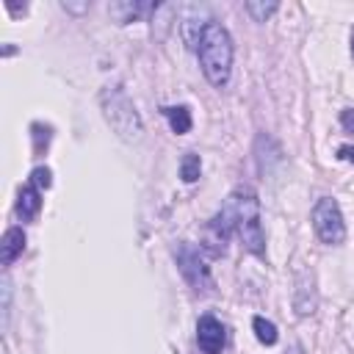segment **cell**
<instances>
[{
  "mask_svg": "<svg viewBox=\"0 0 354 354\" xmlns=\"http://www.w3.org/2000/svg\"><path fill=\"white\" fill-rule=\"evenodd\" d=\"M196 53H199V64H202L205 77L221 88L230 80V69H232V39H230L227 28L221 22L210 19L202 30Z\"/></svg>",
  "mask_w": 354,
  "mask_h": 354,
  "instance_id": "cell-1",
  "label": "cell"
},
{
  "mask_svg": "<svg viewBox=\"0 0 354 354\" xmlns=\"http://www.w3.org/2000/svg\"><path fill=\"white\" fill-rule=\"evenodd\" d=\"M227 210L232 213V221H235V230H238L243 249L260 257L266 252V238H263V227H260V202H257L254 191L238 188L230 196Z\"/></svg>",
  "mask_w": 354,
  "mask_h": 354,
  "instance_id": "cell-2",
  "label": "cell"
},
{
  "mask_svg": "<svg viewBox=\"0 0 354 354\" xmlns=\"http://www.w3.org/2000/svg\"><path fill=\"white\" fill-rule=\"evenodd\" d=\"M100 105L105 113V122L113 127V133L124 141H136L141 136V116L130 97L122 88H105L100 94Z\"/></svg>",
  "mask_w": 354,
  "mask_h": 354,
  "instance_id": "cell-3",
  "label": "cell"
},
{
  "mask_svg": "<svg viewBox=\"0 0 354 354\" xmlns=\"http://www.w3.org/2000/svg\"><path fill=\"white\" fill-rule=\"evenodd\" d=\"M313 230L321 238V243L337 246V243L346 241V224H343V216H340V207H337L335 199L321 196L315 202V207H313Z\"/></svg>",
  "mask_w": 354,
  "mask_h": 354,
  "instance_id": "cell-4",
  "label": "cell"
},
{
  "mask_svg": "<svg viewBox=\"0 0 354 354\" xmlns=\"http://www.w3.org/2000/svg\"><path fill=\"white\" fill-rule=\"evenodd\" d=\"M177 266H180L183 277L191 282L194 290H207L213 285L210 282V271H207V266L202 263V257H199V252L194 246H188V243L177 246Z\"/></svg>",
  "mask_w": 354,
  "mask_h": 354,
  "instance_id": "cell-5",
  "label": "cell"
},
{
  "mask_svg": "<svg viewBox=\"0 0 354 354\" xmlns=\"http://www.w3.org/2000/svg\"><path fill=\"white\" fill-rule=\"evenodd\" d=\"M196 343L205 354H221V348L227 343V332H224L221 321L213 315H202L196 321Z\"/></svg>",
  "mask_w": 354,
  "mask_h": 354,
  "instance_id": "cell-6",
  "label": "cell"
},
{
  "mask_svg": "<svg viewBox=\"0 0 354 354\" xmlns=\"http://www.w3.org/2000/svg\"><path fill=\"white\" fill-rule=\"evenodd\" d=\"M235 227V221H232V213L224 207L207 227H205V249L213 254V257H218V254H224V249H227V238H230V230Z\"/></svg>",
  "mask_w": 354,
  "mask_h": 354,
  "instance_id": "cell-7",
  "label": "cell"
},
{
  "mask_svg": "<svg viewBox=\"0 0 354 354\" xmlns=\"http://www.w3.org/2000/svg\"><path fill=\"white\" fill-rule=\"evenodd\" d=\"M25 249V232L22 227H8L6 235H3V243H0V263L3 266H11Z\"/></svg>",
  "mask_w": 354,
  "mask_h": 354,
  "instance_id": "cell-8",
  "label": "cell"
},
{
  "mask_svg": "<svg viewBox=\"0 0 354 354\" xmlns=\"http://www.w3.org/2000/svg\"><path fill=\"white\" fill-rule=\"evenodd\" d=\"M39 210H41V191L33 183L22 185L19 188V199H17V213L22 218H33Z\"/></svg>",
  "mask_w": 354,
  "mask_h": 354,
  "instance_id": "cell-9",
  "label": "cell"
},
{
  "mask_svg": "<svg viewBox=\"0 0 354 354\" xmlns=\"http://www.w3.org/2000/svg\"><path fill=\"white\" fill-rule=\"evenodd\" d=\"M169 124L174 133H188L191 130V111L185 105H174V108H163Z\"/></svg>",
  "mask_w": 354,
  "mask_h": 354,
  "instance_id": "cell-10",
  "label": "cell"
},
{
  "mask_svg": "<svg viewBox=\"0 0 354 354\" xmlns=\"http://www.w3.org/2000/svg\"><path fill=\"white\" fill-rule=\"evenodd\" d=\"M199 171H202L199 155H196V152H185L183 160H180V177H183L185 183H194V180H199Z\"/></svg>",
  "mask_w": 354,
  "mask_h": 354,
  "instance_id": "cell-11",
  "label": "cell"
},
{
  "mask_svg": "<svg viewBox=\"0 0 354 354\" xmlns=\"http://www.w3.org/2000/svg\"><path fill=\"white\" fill-rule=\"evenodd\" d=\"M252 326H254V335H257V340L263 343V346H274L277 343V326L271 324V321H266L263 315H254V321H252Z\"/></svg>",
  "mask_w": 354,
  "mask_h": 354,
  "instance_id": "cell-12",
  "label": "cell"
},
{
  "mask_svg": "<svg viewBox=\"0 0 354 354\" xmlns=\"http://www.w3.org/2000/svg\"><path fill=\"white\" fill-rule=\"evenodd\" d=\"M277 8H279V3H274V0L271 3H246V11L254 17V22H266Z\"/></svg>",
  "mask_w": 354,
  "mask_h": 354,
  "instance_id": "cell-13",
  "label": "cell"
},
{
  "mask_svg": "<svg viewBox=\"0 0 354 354\" xmlns=\"http://www.w3.org/2000/svg\"><path fill=\"white\" fill-rule=\"evenodd\" d=\"M144 11V6H138V3H124V6H111V14L119 19V22H130V19H136L138 14Z\"/></svg>",
  "mask_w": 354,
  "mask_h": 354,
  "instance_id": "cell-14",
  "label": "cell"
},
{
  "mask_svg": "<svg viewBox=\"0 0 354 354\" xmlns=\"http://www.w3.org/2000/svg\"><path fill=\"white\" fill-rule=\"evenodd\" d=\"M50 177H53V174H50L47 166H36V169L30 171V183H33L39 191H41V188H50V183H53Z\"/></svg>",
  "mask_w": 354,
  "mask_h": 354,
  "instance_id": "cell-15",
  "label": "cell"
},
{
  "mask_svg": "<svg viewBox=\"0 0 354 354\" xmlns=\"http://www.w3.org/2000/svg\"><path fill=\"white\" fill-rule=\"evenodd\" d=\"M340 124L346 133H354V108H343L340 111Z\"/></svg>",
  "mask_w": 354,
  "mask_h": 354,
  "instance_id": "cell-16",
  "label": "cell"
},
{
  "mask_svg": "<svg viewBox=\"0 0 354 354\" xmlns=\"http://www.w3.org/2000/svg\"><path fill=\"white\" fill-rule=\"evenodd\" d=\"M337 158H343V160H351V163H354V147H340V149H337Z\"/></svg>",
  "mask_w": 354,
  "mask_h": 354,
  "instance_id": "cell-17",
  "label": "cell"
},
{
  "mask_svg": "<svg viewBox=\"0 0 354 354\" xmlns=\"http://www.w3.org/2000/svg\"><path fill=\"white\" fill-rule=\"evenodd\" d=\"M64 8H66V11H86L88 6H86V3H80V6H72V3H64Z\"/></svg>",
  "mask_w": 354,
  "mask_h": 354,
  "instance_id": "cell-18",
  "label": "cell"
},
{
  "mask_svg": "<svg viewBox=\"0 0 354 354\" xmlns=\"http://www.w3.org/2000/svg\"><path fill=\"white\" fill-rule=\"evenodd\" d=\"M351 55H354V39H351Z\"/></svg>",
  "mask_w": 354,
  "mask_h": 354,
  "instance_id": "cell-19",
  "label": "cell"
}]
</instances>
